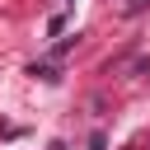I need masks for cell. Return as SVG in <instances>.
<instances>
[{"label":"cell","instance_id":"cell-1","mask_svg":"<svg viewBox=\"0 0 150 150\" xmlns=\"http://www.w3.org/2000/svg\"><path fill=\"white\" fill-rule=\"evenodd\" d=\"M75 42H80V33H75V38H61V42H56V47H52V56H66V52H70V47H75Z\"/></svg>","mask_w":150,"mask_h":150},{"label":"cell","instance_id":"cell-3","mask_svg":"<svg viewBox=\"0 0 150 150\" xmlns=\"http://www.w3.org/2000/svg\"><path fill=\"white\" fill-rule=\"evenodd\" d=\"M52 150H66V145H52Z\"/></svg>","mask_w":150,"mask_h":150},{"label":"cell","instance_id":"cell-2","mask_svg":"<svg viewBox=\"0 0 150 150\" xmlns=\"http://www.w3.org/2000/svg\"><path fill=\"white\" fill-rule=\"evenodd\" d=\"M145 5H150V0H127V14H141Z\"/></svg>","mask_w":150,"mask_h":150}]
</instances>
